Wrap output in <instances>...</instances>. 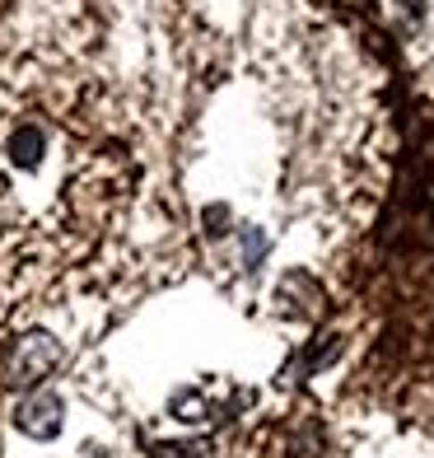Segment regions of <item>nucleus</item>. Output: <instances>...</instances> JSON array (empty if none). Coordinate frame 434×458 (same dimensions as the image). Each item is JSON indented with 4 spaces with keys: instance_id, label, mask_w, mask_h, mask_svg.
Listing matches in <instances>:
<instances>
[{
    "instance_id": "7",
    "label": "nucleus",
    "mask_w": 434,
    "mask_h": 458,
    "mask_svg": "<svg viewBox=\"0 0 434 458\" xmlns=\"http://www.w3.org/2000/svg\"><path fill=\"white\" fill-rule=\"evenodd\" d=\"M421 10H425V0H406V14L411 19H421Z\"/></svg>"
},
{
    "instance_id": "1",
    "label": "nucleus",
    "mask_w": 434,
    "mask_h": 458,
    "mask_svg": "<svg viewBox=\"0 0 434 458\" xmlns=\"http://www.w3.org/2000/svg\"><path fill=\"white\" fill-rule=\"evenodd\" d=\"M56 365H61V342L52 332H24V337L10 342L5 360H0V379H5V388H38L47 374H56Z\"/></svg>"
},
{
    "instance_id": "6",
    "label": "nucleus",
    "mask_w": 434,
    "mask_h": 458,
    "mask_svg": "<svg viewBox=\"0 0 434 458\" xmlns=\"http://www.w3.org/2000/svg\"><path fill=\"white\" fill-rule=\"evenodd\" d=\"M262 253H266V234H262V229H247V234H243V262L257 267Z\"/></svg>"
},
{
    "instance_id": "3",
    "label": "nucleus",
    "mask_w": 434,
    "mask_h": 458,
    "mask_svg": "<svg viewBox=\"0 0 434 458\" xmlns=\"http://www.w3.org/2000/svg\"><path fill=\"white\" fill-rule=\"evenodd\" d=\"M5 155H10V164H19V169H38L43 164V155H47V136H43V127H19L14 136H10V145H5Z\"/></svg>"
},
{
    "instance_id": "5",
    "label": "nucleus",
    "mask_w": 434,
    "mask_h": 458,
    "mask_svg": "<svg viewBox=\"0 0 434 458\" xmlns=\"http://www.w3.org/2000/svg\"><path fill=\"white\" fill-rule=\"evenodd\" d=\"M150 458H205V449L192 445V440H159L150 449Z\"/></svg>"
},
{
    "instance_id": "4",
    "label": "nucleus",
    "mask_w": 434,
    "mask_h": 458,
    "mask_svg": "<svg viewBox=\"0 0 434 458\" xmlns=\"http://www.w3.org/2000/svg\"><path fill=\"white\" fill-rule=\"evenodd\" d=\"M169 407H173V416H178L182 426H205V421H215V416H220V407L205 398V393H196V388L173 393V403H169Z\"/></svg>"
},
{
    "instance_id": "2",
    "label": "nucleus",
    "mask_w": 434,
    "mask_h": 458,
    "mask_svg": "<svg viewBox=\"0 0 434 458\" xmlns=\"http://www.w3.org/2000/svg\"><path fill=\"white\" fill-rule=\"evenodd\" d=\"M14 426L24 430L29 440H56L61 426H66V403H61L52 388H33V393H24V398H19Z\"/></svg>"
}]
</instances>
